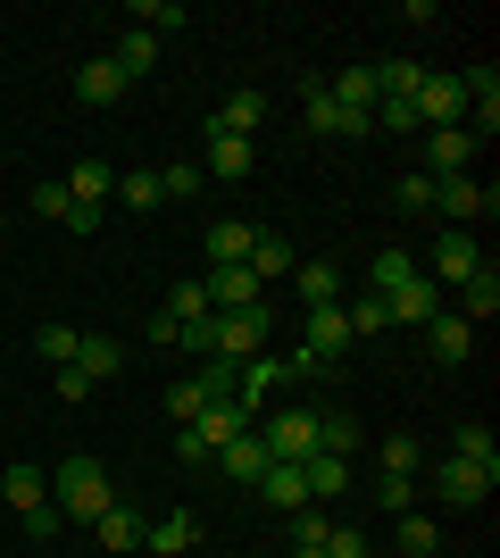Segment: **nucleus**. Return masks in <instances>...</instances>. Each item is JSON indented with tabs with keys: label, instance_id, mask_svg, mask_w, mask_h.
<instances>
[{
	"label": "nucleus",
	"instance_id": "29",
	"mask_svg": "<svg viewBox=\"0 0 500 558\" xmlns=\"http://www.w3.org/2000/svg\"><path fill=\"white\" fill-rule=\"evenodd\" d=\"M259 301V276H251V267H217L209 276V308H251Z\"/></svg>",
	"mask_w": 500,
	"mask_h": 558
},
{
	"label": "nucleus",
	"instance_id": "22",
	"mask_svg": "<svg viewBox=\"0 0 500 558\" xmlns=\"http://www.w3.org/2000/svg\"><path fill=\"white\" fill-rule=\"evenodd\" d=\"M75 93H84V109H109V100H125L118 59H84V68H75Z\"/></svg>",
	"mask_w": 500,
	"mask_h": 558
},
{
	"label": "nucleus",
	"instance_id": "37",
	"mask_svg": "<svg viewBox=\"0 0 500 558\" xmlns=\"http://www.w3.org/2000/svg\"><path fill=\"white\" fill-rule=\"evenodd\" d=\"M383 475H426V450H417V434H383Z\"/></svg>",
	"mask_w": 500,
	"mask_h": 558
},
{
	"label": "nucleus",
	"instance_id": "9",
	"mask_svg": "<svg viewBox=\"0 0 500 558\" xmlns=\"http://www.w3.org/2000/svg\"><path fill=\"white\" fill-rule=\"evenodd\" d=\"M434 209L467 226V217H492V209H500V192L476 184V175H442V184H434Z\"/></svg>",
	"mask_w": 500,
	"mask_h": 558
},
{
	"label": "nucleus",
	"instance_id": "3",
	"mask_svg": "<svg viewBox=\"0 0 500 558\" xmlns=\"http://www.w3.org/2000/svg\"><path fill=\"white\" fill-rule=\"evenodd\" d=\"M267 301H251V308H209V342H217V359H259L267 350Z\"/></svg>",
	"mask_w": 500,
	"mask_h": 558
},
{
	"label": "nucleus",
	"instance_id": "36",
	"mask_svg": "<svg viewBox=\"0 0 500 558\" xmlns=\"http://www.w3.org/2000/svg\"><path fill=\"white\" fill-rule=\"evenodd\" d=\"M434 550H442L434 517H426V509H408V517H401V558H434Z\"/></svg>",
	"mask_w": 500,
	"mask_h": 558
},
{
	"label": "nucleus",
	"instance_id": "32",
	"mask_svg": "<svg viewBox=\"0 0 500 558\" xmlns=\"http://www.w3.org/2000/svg\"><path fill=\"white\" fill-rule=\"evenodd\" d=\"M68 367H84V375H93V384H100V375H118V367H125V350L109 342V333H84V342H75V359H68Z\"/></svg>",
	"mask_w": 500,
	"mask_h": 558
},
{
	"label": "nucleus",
	"instance_id": "18",
	"mask_svg": "<svg viewBox=\"0 0 500 558\" xmlns=\"http://www.w3.org/2000/svg\"><path fill=\"white\" fill-rule=\"evenodd\" d=\"M192 542H200V517H192V509H167L159 525L143 534V550H150V558H184Z\"/></svg>",
	"mask_w": 500,
	"mask_h": 558
},
{
	"label": "nucleus",
	"instance_id": "44",
	"mask_svg": "<svg viewBox=\"0 0 500 558\" xmlns=\"http://www.w3.org/2000/svg\"><path fill=\"white\" fill-rule=\"evenodd\" d=\"M317 550H326V558H367V534H358V525H326Z\"/></svg>",
	"mask_w": 500,
	"mask_h": 558
},
{
	"label": "nucleus",
	"instance_id": "40",
	"mask_svg": "<svg viewBox=\"0 0 500 558\" xmlns=\"http://www.w3.org/2000/svg\"><path fill=\"white\" fill-rule=\"evenodd\" d=\"M234 375H242V359H200V392H209V400H234Z\"/></svg>",
	"mask_w": 500,
	"mask_h": 558
},
{
	"label": "nucleus",
	"instance_id": "2",
	"mask_svg": "<svg viewBox=\"0 0 500 558\" xmlns=\"http://www.w3.org/2000/svg\"><path fill=\"white\" fill-rule=\"evenodd\" d=\"M284 375H309V359H301V350H292V359H242V375H234V409L259 425V417H267V400L284 392Z\"/></svg>",
	"mask_w": 500,
	"mask_h": 558
},
{
	"label": "nucleus",
	"instance_id": "4",
	"mask_svg": "<svg viewBox=\"0 0 500 558\" xmlns=\"http://www.w3.org/2000/svg\"><path fill=\"white\" fill-rule=\"evenodd\" d=\"M259 442H267V459H284V466L317 459V409H284V417H259Z\"/></svg>",
	"mask_w": 500,
	"mask_h": 558
},
{
	"label": "nucleus",
	"instance_id": "39",
	"mask_svg": "<svg viewBox=\"0 0 500 558\" xmlns=\"http://www.w3.org/2000/svg\"><path fill=\"white\" fill-rule=\"evenodd\" d=\"M200 409H209V392H200V375H184V384L167 392V417H175V425H192Z\"/></svg>",
	"mask_w": 500,
	"mask_h": 558
},
{
	"label": "nucleus",
	"instance_id": "13",
	"mask_svg": "<svg viewBox=\"0 0 500 558\" xmlns=\"http://www.w3.org/2000/svg\"><path fill=\"white\" fill-rule=\"evenodd\" d=\"M93 534H100V550H143L150 517H143V509H125V500H109V509L93 517Z\"/></svg>",
	"mask_w": 500,
	"mask_h": 558
},
{
	"label": "nucleus",
	"instance_id": "42",
	"mask_svg": "<svg viewBox=\"0 0 500 558\" xmlns=\"http://www.w3.org/2000/svg\"><path fill=\"white\" fill-rule=\"evenodd\" d=\"M200 184H209V175H200V167H159V192H167V201H192V192H200Z\"/></svg>",
	"mask_w": 500,
	"mask_h": 558
},
{
	"label": "nucleus",
	"instance_id": "33",
	"mask_svg": "<svg viewBox=\"0 0 500 558\" xmlns=\"http://www.w3.org/2000/svg\"><path fill=\"white\" fill-rule=\"evenodd\" d=\"M317 450H333V459H351V450H358L351 409H317Z\"/></svg>",
	"mask_w": 500,
	"mask_h": 558
},
{
	"label": "nucleus",
	"instance_id": "15",
	"mask_svg": "<svg viewBox=\"0 0 500 558\" xmlns=\"http://www.w3.org/2000/svg\"><path fill=\"white\" fill-rule=\"evenodd\" d=\"M292 301H301V308H333V301H342V267H333V258L292 267Z\"/></svg>",
	"mask_w": 500,
	"mask_h": 558
},
{
	"label": "nucleus",
	"instance_id": "47",
	"mask_svg": "<svg viewBox=\"0 0 500 558\" xmlns=\"http://www.w3.org/2000/svg\"><path fill=\"white\" fill-rule=\"evenodd\" d=\"M376 125H392V134H417V100H376Z\"/></svg>",
	"mask_w": 500,
	"mask_h": 558
},
{
	"label": "nucleus",
	"instance_id": "6",
	"mask_svg": "<svg viewBox=\"0 0 500 558\" xmlns=\"http://www.w3.org/2000/svg\"><path fill=\"white\" fill-rule=\"evenodd\" d=\"M301 125H309V134H326V142H342V134H367V125H376V117H358V109H342V100L326 93V84H301Z\"/></svg>",
	"mask_w": 500,
	"mask_h": 558
},
{
	"label": "nucleus",
	"instance_id": "7",
	"mask_svg": "<svg viewBox=\"0 0 500 558\" xmlns=\"http://www.w3.org/2000/svg\"><path fill=\"white\" fill-rule=\"evenodd\" d=\"M351 342H358V333H351V317H342V301H333V308H309V342H301V359H309V367H333Z\"/></svg>",
	"mask_w": 500,
	"mask_h": 558
},
{
	"label": "nucleus",
	"instance_id": "31",
	"mask_svg": "<svg viewBox=\"0 0 500 558\" xmlns=\"http://www.w3.org/2000/svg\"><path fill=\"white\" fill-rule=\"evenodd\" d=\"M301 475H309V500H333V492H351V459H333V450L301 459Z\"/></svg>",
	"mask_w": 500,
	"mask_h": 558
},
{
	"label": "nucleus",
	"instance_id": "27",
	"mask_svg": "<svg viewBox=\"0 0 500 558\" xmlns=\"http://www.w3.org/2000/svg\"><path fill=\"white\" fill-rule=\"evenodd\" d=\"M109 201H118V209H143V217H150V209H159V201H167V192H159V167H125Z\"/></svg>",
	"mask_w": 500,
	"mask_h": 558
},
{
	"label": "nucleus",
	"instance_id": "26",
	"mask_svg": "<svg viewBox=\"0 0 500 558\" xmlns=\"http://www.w3.org/2000/svg\"><path fill=\"white\" fill-rule=\"evenodd\" d=\"M251 233H259L251 217H217L209 226V258L217 267H242V258H251Z\"/></svg>",
	"mask_w": 500,
	"mask_h": 558
},
{
	"label": "nucleus",
	"instance_id": "25",
	"mask_svg": "<svg viewBox=\"0 0 500 558\" xmlns=\"http://www.w3.org/2000/svg\"><path fill=\"white\" fill-rule=\"evenodd\" d=\"M0 492H9V509H42V500H50V475H42V466H25V459H9V475H0Z\"/></svg>",
	"mask_w": 500,
	"mask_h": 558
},
{
	"label": "nucleus",
	"instance_id": "30",
	"mask_svg": "<svg viewBox=\"0 0 500 558\" xmlns=\"http://www.w3.org/2000/svg\"><path fill=\"white\" fill-rule=\"evenodd\" d=\"M451 459H467V466H484L500 484V442H492V425H459V442H451Z\"/></svg>",
	"mask_w": 500,
	"mask_h": 558
},
{
	"label": "nucleus",
	"instance_id": "16",
	"mask_svg": "<svg viewBox=\"0 0 500 558\" xmlns=\"http://www.w3.org/2000/svg\"><path fill=\"white\" fill-rule=\"evenodd\" d=\"M459 317H467V326H492V317H500V267H492V258L459 283Z\"/></svg>",
	"mask_w": 500,
	"mask_h": 558
},
{
	"label": "nucleus",
	"instance_id": "11",
	"mask_svg": "<svg viewBox=\"0 0 500 558\" xmlns=\"http://www.w3.org/2000/svg\"><path fill=\"white\" fill-rule=\"evenodd\" d=\"M267 466H276V459H267V442H259V425H251V434H234V442L217 450V475H225V484H259Z\"/></svg>",
	"mask_w": 500,
	"mask_h": 558
},
{
	"label": "nucleus",
	"instance_id": "14",
	"mask_svg": "<svg viewBox=\"0 0 500 558\" xmlns=\"http://www.w3.org/2000/svg\"><path fill=\"white\" fill-rule=\"evenodd\" d=\"M251 167H259V150H251L242 134H209V159H200V175H217V184H242Z\"/></svg>",
	"mask_w": 500,
	"mask_h": 558
},
{
	"label": "nucleus",
	"instance_id": "28",
	"mask_svg": "<svg viewBox=\"0 0 500 558\" xmlns=\"http://www.w3.org/2000/svg\"><path fill=\"white\" fill-rule=\"evenodd\" d=\"M109 59H118V75H125V84H134V75H150V68H159V43H150L143 25H125V34H118V50H109Z\"/></svg>",
	"mask_w": 500,
	"mask_h": 558
},
{
	"label": "nucleus",
	"instance_id": "17",
	"mask_svg": "<svg viewBox=\"0 0 500 558\" xmlns=\"http://www.w3.org/2000/svg\"><path fill=\"white\" fill-rule=\"evenodd\" d=\"M259 117H267V93H225L209 109V134H242V142H251V134H259Z\"/></svg>",
	"mask_w": 500,
	"mask_h": 558
},
{
	"label": "nucleus",
	"instance_id": "50",
	"mask_svg": "<svg viewBox=\"0 0 500 558\" xmlns=\"http://www.w3.org/2000/svg\"><path fill=\"white\" fill-rule=\"evenodd\" d=\"M292 558H326V550H292Z\"/></svg>",
	"mask_w": 500,
	"mask_h": 558
},
{
	"label": "nucleus",
	"instance_id": "5",
	"mask_svg": "<svg viewBox=\"0 0 500 558\" xmlns=\"http://www.w3.org/2000/svg\"><path fill=\"white\" fill-rule=\"evenodd\" d=\"M484 267V242L467 226H442V242H434V267H426V283H442V292H459V283Z\"/></svg>",
	"mask_w": 500,
	"mask_h": 558
},
{
	"label": "nucleus",
	"instance_id": "8",
	"mask_svg": "<svg viewBox=\"0 0 500 558\" xmlns=\"http://www.w3.org/2000/svg\"><path fill=\"white\" fill-rule=\"evenodd\" d=\"M476 150H484V142L467 134V125H442V134H426V167H417V175H434V184H442V175H467Z\"/></svg>",
	"mask_w": 500,
	"mask_h": 558
},
{
	"label": "nucleus",
	"instance_id": "10",
	"mask_svg": "<svg viewBox=\"0 0 500 558\" xmlns=\"http://www.w3.org/2000/svg\"><path fill=\"white\" fill-rule=\"evenodd\" d=\"M442 308H451V301H442V283H426V276L401 283V292H383V317H392V326H434Z\"/></svg>",
	"mask_w": 500,
	"mask_h": 558
},
{
	"label": "nucleus",
	"instance_id": "21",
	"mask_svg": "<svg viewBox=\"0 0 500 558\" xmlns=\"http://www.w3.org/2000/svg\"><path fill=\"white\" fill-rule=\"evenodd\" d=\"M426 350H434V359H442V367H459V359L476 350V326H467L459 308H442V317H434V326H426Z\"/></svg>",
	"mask_w": 500,
	"mask_h": 558
},
{
	"label": "nucleus",
	"instance_id": "38",
	"mask_svg": "<svg viewBox=\"0 0 500 558\" xmlns=\"http://www.w3.org/2000/svg\"><path fill=\"white\" fill-rule=\"evenodd\" d=\"M342 317H351V333H383L392 317H383V292H358V301H342Z\"/></svg>",
	"mask_w": 500,
	"mask_h": 558
},
{
	"label": "nucleus",
	"instance_id": "23",
	"mask_svg": "<svg viewBox=\"0 0 500 558\" xmlns=\"http://www.w3.org/2000/svg\"><path fill=\"white\" fill-rule=\"evenodd\" d=\"M242 267H251V276H259V292H267V283L292 267V242H284L276 226H259V233H251V258H242Z\"/></svg>",
	"mask_w": 500,
	"mask_h": 558
},
{
	"label": "nucleus",
	"instance_id": "48",
	"mask_svg": "<svg viewBox=\"0 0 500 558\" xmlns=\"http://www.w3.org/2000/svg\"><path fill=\"white\" fill-rule=\"evenodd\" d=\"M59 525H68V517L50 509V500H42V509H25V534H34V542H50V534H59Z\"/></svg>",
	"mask_w": 500,
	"mask_h": 558
},
{
	"label": "nucleus",
	"instance_id": "20",
	"mask_svg": "<svg viewBox=\"0 0 500 558\" xmlns=\"http://www.w3.org/2000/svg\"><path fill=\"white\" fill-rule=\"evenodd\" d=\"M109 192H118V167H109V159H75V175H68L75 209H109Z\"/></svg>",
	"mask_w": 500,
	"mask_h": 558
},
{
	"label": "nucleus",
	"instance_id": "43",
	"mask_svg": "<svg viewBox=\"0 0 500 558\" xmlns=\"http://www.w3.org/2000/svg\"><path fill=\"white\" fill-rule=\"evenodd\" d=\"M75 342H84L75 326H42V333H34V350H42V359H59V367L75 359Z\"/></svg>",
	"mask_w": 500,
	"mask_h": 558
},
{
	"label": "nucleus",
	"instance_id": "49",
	"mask_svg": "<svg viewBox=\"0 0 500 558\" xmlns=\"http://www.w3.org/2000/svg\"><path fill=\"white\" fill-rule=\"evenodd\" d=\"M175 459H184V466H209L217 450H209V442H200V434H192V425H184V434H175Z\"/></svg>",
	"mask_w": 500,
	"mask_h": 558
},
{
	"label": "nucleus",
	"instance_id": "12",
	"mask_svg": "<svg viewBox=\"0 0 500 558\" xmlns=\"http://www.w3.org/2000/svg\"><path fill=\"white\" fill-rule=\"evenodd\" d=\"M434 492H442L451 509H476L484 492H492V475H484V466H467V459H442V466H434Z\"/></svg>",
	"mask_w": 500,
	"mask_h": 558
},
{
	"label": "nucleus",
	"instance_id": "41",
	"mask_svg": "<svg viewBox=\"0 0 500 558\" xmlns=\"http://www.w3.org/2000/svg\"><path fill=\"white\" fill-rule=\"evenodd\" d=\"M376 509L408 517V509H417V475H383V484H376Z\"/></svg>",
	"mask_w": 500,
	"mask_h": 558
},
{
	"label": "nucleus",
	"instance_id": "19",
	"mask_svg": "<svg viewBox=\"0 0 500 558\" xmlns=\"http://www.w3.org/2000/svg\"><path fill=\"white\" fill-rule=\"evenodd\" d=\"M251 492H259L267 509H284V517H292V509H309V475H301V466H284V459L267 466V475H259Z\"/></svg>",
	"mask_w": 500,
	"mask_h": 558
},
{
	"label": "nucleus",
	"instance_id": "24",
	"mask_svg": "<svg viewBox=\"0 0 500 558\" xmlns=\"http://www.w3.org/2000/svg\"><path fill=\"white\" fill-rule=\"evenodd\" d=\"M192 434H200V442H209V450H225V442H234V434H251V417H242L234 400H209V409L192 417Z\"/></svg>",
	"mask_w": 500,
	"mask_h": 558
},
{
	"label": "nucleus",
	"instance_id": "1",
	"mask_svg": "<svg viewBox=\"0 0 500 558\" xmlns=\"http://www.w3.org/2000/svg\"><path fill=\"white\" fill-rule=\"evenodd\" d=\"M109 500H118V492H109V466H100V459H68V466H50V509H59V517L93 525Z\"/></svg>",
	"mask_w": 500,
	"mask_h": 558
},
{
	"label": "nucleus",
	"instance_id": "35",
	"mask_svg": "<svg viewBox=\"0 0 500 558\" xmlns=\"http://www.w3.org/2000/svg\"><path fill=\"white\" fill-rule=\"evenodd\" d=\"M167 317H175V326H192V317H209V283H167Z\"/></svg>",
	"mask_w": 500,
	"mask_h": 558
},
{
	"label": "nucleus",
	"instance_id": "46",
	"mask_svg": "<svg viewBox=\"0 0 500 558\" xmlns=\"http://www.w3.org/2000/svg\"><path fill=\"white\" fill-rule=\"evenodd\" d=\"M392 201H401L408 217H426V209H434V175H401V192H392Z\"/></svg>",
	"mask_w": 500,
	"mask_h": 558
},
{
	"label": "nucleus",
	"instance_id": "34",
	"mask_svg": "<svg viewBox=\"0 0 500 558\" xmlns=\"http://www.w3.org/2000/svg\"><path fill=\"white\" fill-rule=\"evenodd\" d=\"M417 276H426V267H417L408 251H376V267H367V283H376V292H401V283H417Z\"/></svg>",
	"mask_w": 500,
	"mask_h": 558
},
{
	"label": "nucleus",
	"instance_id": "45",
	"mask_svg": "<svg viewBox=\"0 0 500 558\" xmlns=\"http://www.w3.org/2000/svg\"><path fill=\"white\" fill-rule=\"evenodd\" d=\"M68 209H75V201H68V184H34V217H50V226H68Z\"/></svg>",
	"mask_w": 500,
	"mask_h": 558
}]
</instances>
